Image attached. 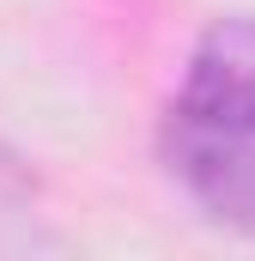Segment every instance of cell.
Listing matches in <instances>:
<instances>
[{
    "label": "cell",
    "mask_w": 255,
    "mask_h": 261,
    "mask_svg": "<svg viewBox=\"0 0 255 261\" xmlns=\"http://www.w3.org/2000/svg\"><path fill=\"white\" fill-rule=\"evenodd\" d=\"M164 158H170V176L194 195V206L207 219L255 237V134L170 116L164 122Z\"/></svg>",
    "instance_id": "obj_1"
},
{
    "label": "cell",
    "mask_w": 255,
    "mask_h": 261,
    "mask_svg": "<svg viewBox=\"0 0 255 261\" xmlns=\"http://www.w3.org/2000/svg\"><path fill=\"white\" fill-rule=\"evenodd\" d=\"M170 116L255 134V18H225L189 61Z\"/></svg>",
    "instance_id": "obj_2"
},
{
    "label": "cell",
    "mask_w": 255,
    "mask_h": 261,
    "mask_svg": "<svg viewBox=\"0 0 255 261\" xmlns=\"http://www.w3.org/2000/svg\"><path fill=\"white\" fill-rule=\"evenodd\" d=\"M31 195H37L31 164H24L18 152H6V146H0V200H31Z\"/></svg>",
    "instance_id": "obj_3"
}]
</instances>
